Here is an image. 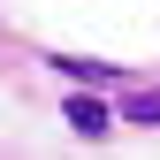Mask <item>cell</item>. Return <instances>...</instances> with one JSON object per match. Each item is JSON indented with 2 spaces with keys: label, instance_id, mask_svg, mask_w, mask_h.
Segmentation results:
<instances>
[{
  "label": "cell",
  "instance_id": "obj_2",
  "mask_svg": "<svg viewBox=\"0 0 160 160\" xmlns=\"http://www.w3.org/2000/svg\"><path fill=\"white\" fill-rule=\"evenodd\" d=\"M130 122H145V130H160V84H152V92H137V99H130Z\"/></svg>",
  "mask_w": 160,
  "mask_h": 160
},
{
  "label": "cell",
  "instance_id": "obj_1",
  "mask_svg": "<svg viewBox=\"0 0 160 160\" xmlns=\"http://www.w3.org/2000/svg\"><path fill=\"white\" fill-rule=\"evenodd\" d=\"M61 114H69V130H76V137H107V122H114L92 92H69V107H61Z\"/></svg>",
  "mask_w": 160,
  "mask_h": 160
}]
</instances>
